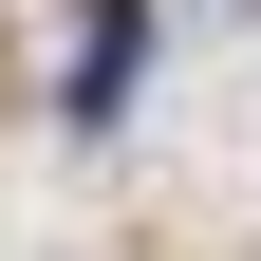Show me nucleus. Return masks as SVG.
Instances as JSON below:
<instances>
[{"label":"nucleus","mask_w":261,"mask_h":261,"mask_svg":"<svg viewBox=\"0 0 261 261\" xmlns=\"http://www.w3.org/2000/svg\"><path fill=\"white\" fill-rule=\"evenodd\" d=\"M112 93H130V0H93V38H75V130L112 112Z\"/></svg>","instance_id":"nucleus-1"}]
</instances>
